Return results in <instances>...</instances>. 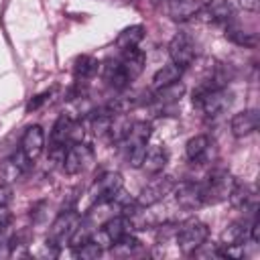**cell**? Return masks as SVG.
Listing matches in <instances>:
<instances>
[{"mask_svg":"<svg viewBox=\"0 0 260 260\" xmlns=\"http://www.w3.org/2000/svg\"><path fill=\"white\" fill-rule=\"evenodd\" d=\"M232 91L225 87H209V85H197L193 89V108L199 110L205 118H217L232 106Z\"/></svg>","mask_w":260,"mask_h":260,"instance_id":"cell-1","label":"cell"},{"mask_svg":"<svg viewBox=\"0 0 260 260\" xmlns=\"http://www.w3.org/2000/svg\"><path fill=\"white\" fill-rule=\"evenodd\" d=\"M207 236H209L207 223L191 217V219H185L181 225H177L175 242L183 254H193L195 250H199L205 244Z\"/></svg>","mask_w":260,"mask_h":260,"instance_id":"cell-2","label":"cell"},{"mask_svg":"<svg viewBox=\"0 0 260 260\" xmlns=\"http://www.w3.org/2000/svg\"><path fill=\"white\" fill-rule=\"evenodd\" d=\"M79 221H81V215H79L77 211H73V209H63V211L55 217V221L51 223V228H49L47 246L53 248V250H59V248H63L65 244H69V240H71V236L75 234Z\"/></svg>","mask_w":260,"mask_h":260,"instance_id":"cell-3","label":"cell"},{"mask_svg":"<svg viewBox=\"0 0 260 260\" xmlns=\"http://www.w3.org/2000/svg\"><path fill=\"white\" fill-rule=\"evenodd\" d=\"M201 185H203V193H205V205H215V203L228 201V197L236 185V179L230 171L215 169L207 175V179Z\"/></svg>","mask_w":260,"mask_h":260,"instance_id":"cell-4","label":"cell"},{"mask_svg":"<svg viewBox=\"0 0 260 260\" xmlns=\"http://www.w3.org/2000/svg\"><path fill=\"white\" fill-rule=\"evenodd\" d=\"M122 185H124V179H122L120 173L110 171V173L100 175V177L93 181V185H91V189H89V193H87V195H89V207L112 203L114 197L122 191Z\"/></svg>","mask_w":260,"mask_h":260,"instance_id":"cell-5","label":"cell"},{"mask_svg":"<svg viewBox=\"0 0 260 260\" xmlns=\"http://www.w3.org/2000/svg\"><path fill=\"white\" fill-rule=\"evenodd\" d=\"M126 234H132V221L128 215H112L108 217L98 234H91V238L102 246V248H112L120 238H124Z\"/></svg>","mask_w":260,"mask_h":260,"instance_id":"cell-6","label":"cell"},{"mask_svg":"<svg viewBox=\"0 0 260 260\" xmlns=\"http://www.w3.org/2000/svg\"><path fill=\"white\" fill-rule=\"evenodd\" d=\"M83 140V126L81 122L73 120L69 114H61L51 130V144H63V146H71L75 142Z\"/></svg>","mask_w":260,"mask_h":260,"instance_id":"cell-7","label":"cell"},{"mask_svg":"<svg viewBox=\"0 0 260 260\" xmlns=\"http://www.w3.org/2000/svg\"><path fill=\"white\" fill-rule=\"evenodd\" d=\"M175 189V179L169 177V175H162V177H156L152 179L150 183H146L136 199V205L138 207H152L154 203L162 201L171 191Z\"/></svg>","mask_w":260,"mask_h":260,"instance_id":"cell-8","label":"cell"},{"mask_svg":"<svg viewBox=\"0 0 260 260\" xmlns=\"http://www.w3.org/2000/svg\"><path fill=\"white\" fill-rule=\"evenodd\" d=\"M169 57L171 63L179 65L181 69L189 67L195 61V43L187 32H177L169 43Z\"/></svg>","mask_w":260,"mask_h":260,"instance_id":"cell-9","label":"cell"},{"mask_svg":"<svg viewBox=\"0 0 260 260\" xmlns=\"http://www.w3.org/2000/svg\"><path fill=\"white\" fill-rule=\"evenodd\" d=\"M175 199L183 209H199L205 205V193H203V185L197 181H183L179 185H175Z\"/></svg>","mask_w":260,"mask_h":260,"instance_id":"cell-10","label":"cell"},{"mask_svg":"<svg viewBox=\"0 0 260 260\" xmlns=\"http://www.w3.org/2000/svg\"><path fill=\"white\" fill-rule=\"evenodd\" d=\"M91 158H93V150L87 144H83V142H75V144H71L67 148L61 167H63V171L67 175H77V173H81V171L87 169V165L91 162Z\"/></svg>","mask_w":260,"mask_h":260,"instance_id":"cell-11","label":"cell"},{"mask_svg":"<svg viewBox=\"0 0 260 260\" xmlns=\"http://www.w3.org/2000/svg\"><path fill=\"white\" fill-rule=\"evenodd\" d=\"M195 18L209 24H228L234 18V6L228 0H209L207 4H201Z\"/></svg>","mask_w":260,"mask_h":260,"instance_id":"cell-12","label":"cell"},{"mask_svg":"<svg viewBox=\"0 0 260 260\" xmlns=\"http://www.w3.org/2000/svg\"><path fill=\"white\" fill-rule=\"evenodd\" d=\"M30 165H32V160H30L22 150L12 152V154L2 162V167H0V179H2V183H8V185H10V183L22 179V177L28 173Z\"/></svg>","mask_w":260,"mask_h":260,"instance_id":"cell-13","label":"cell"},{"mask_svg":"<svg viewBox=\"0 0 260 260\" xmlns=\"http://www.w3.org/2000/svg\"><path fill=\"white\" fill-rule=\"evenodd\" d=\"M43 148H45V132H43V128H41L39 124L28 126V128L24 130L22 138H20V150H22L30 160H37V158L41 156Z\"/></svg>","mask_w":260,"mask_h":260,"instance_id":"cell-14","label":"cell"},{"mask_svg":"<svg viewBox=\"0 0 260 260\" xmlns=\"http://www.w3.org/2000/svg\"><path fill=\"white\" fill-rule=\"evenodd\" d=\"M258 126H260V112L258 110H244V112L236 114L230 122L232 134L236 138H244V136L256 132Z\"/></svg>","mask_w":260,"mask_h":260,"instance_id":"cell-15","label":"cell"},{"mask_svg":"<svg viewBox=\"0 0 260 260\" xmlns=\"http://www.w3.org/2000/svg\"><path fill=\"white\" fill-rule=\"evenodd\" d=\"M124 73L130 77V81H134L142 69H144V63H146V57L144 53L138 49V47H132V49H126V51H120V57H118Z\"/></svg>","mask_w":260,"mask_h":260,"instance_id":"cell-16","label":"cell"},{"mask_svg":"<svg viewBox=\"0 0 260 260\" xmlns=\"http://www.w3.org/2000/svg\"><path fill=\"white\" fill-rule=\"evenodd\" d=\"M250 238V221H232L221 232V246H244V242Z\"/></svg>","mask_w":260,"mask_h":260,"instance_id":"cell-17","label":"cell"},{"mask_svg":"<svg viewBox=\"0 0 260 260\" xmlns=\"http://www.w3.org/2000/svg\"><path fill=\"white\" fill-rule=\"evenodd\" d=\"M104 79L108 81V85L110 87H114V89H126L132 81H130V77L124 73V69H122V65H120V61L118 59H110V61H106V65H104Z\"/></svg>","mask_w":260,"mask_h":260,"instance_id":"cell-18","label":"cell"},{"mask_svg":"<svg viewBox=\"0 0 260 260\" xmlns=\"http://www.w3.org/2000/svg\"><path fill=\"white\" fill-rule=\"evenodd\" d=\"M167 162H169V154H167L165 146H152V148H146V154H144V160H142V169L148 175H158V173H162Z\"/></svg>","mask_w":260,"mask_h":260,"instance_id":"cell-19","label":"cell"},{"mask_svg":"<svg viewBox=\"0 0 260 260\" xmlns=\"http://www.w3.org/2000/svg\"><path fill=\"white\" fill-rule=\"evenodd\" d=\"M148 138H150V124L148 122H134L130 124L126 136L122 138V142L126 144V148H132V146H146L148 144Z\"/></svg>","mask_w":260,"mask_h":260,"instance_id":"cell-20","label":"cell"},{"mask_svg":"<svg viewBox=\"0 0 260 260\" xmlns=\"http://www.w3.org/2000/svg\"><path fill=\"white\" fill-rule=\"evenodd\" d=\"M209 146H211L209 136H205V134H197V136H193V138L187 140V144H185V154H187L189 160H193V162H201V160L207 156Z\"/></svg>","mask_w":260,"mask_h":260,"instance_id":"cell-21","label":"cell"},{"mask_svg":"<svg viewBox=\"0 0 260 260\" xmlns=\"http://www.w3.org/2000/svg\"><path fill=\"white\" fill-rule=\"evenodd\" d=\"M183 93H185V85L181 83V81H175V83H171V85H165V87H158L156 89V93H154V98H152V102L156 104V106H171V104H177L181 98H183Z\"/></svg>","mask_w":260,"mask_h":260,"instance_id":"cell-22","label":"cell"},{"mask_svg":"<svg viewBox=\"0 0 260 260\" xmlns=\"http://www.w3.org/2000/svg\"><path fill=\"white\" fill-rule=\"evenodd\" d=\"M98 69H100V63H98L95 57L79 55L73 63V77H75V81H85V79L93 77L98 73Z\"/></svg>","mask_w":260,"mask_h":260,"instance_id":"cell-23","label":"cell"},{"mask_svg":"<svg viewBox=\"0 0 260 260\" xmlns=\"http://www.w3.org/2000/svg\"><path fill=\"white\" fill-rule=\"evenodd\" d=\"M144 39V26L142 24H132L126 26L118 37H116V49L126 51L132 47H138V43Z\"/></svg>","mask_w":260,"mask_h":260,"instance_id":"cell-24","label":"cell"},{"mask_svg":"<svg viewBox=\"0 0 260 260\" xmlns=\"http://www.w3.org/2000/svg\"><path fill=\"white\" fill-rule=\"evenodd\" d=\"M225 39L232 41V43L238 45V47H250V49H254V47L258 45V37H256L254 32H248V30L240 28V26L234 24V22H228V24H225Z\"/></svg>","mask_w":260,"mask_h":260,"instance_id":"cell-25","label":"cell"},{"mask_svg":"<svg viewBox=\"0 0 260 260\" xmlns=\"http://www.w3.org/2000/svg\"><path fill=\"white\" fill-rule=\"evenodd\" d=\"M199 8H201L199 0H175L169 4V14L175 20H187L191 16H197Z\"/></svg>","mask_w":260,"mask_h":260,"instance_id":"cell-26","label":"cell"},{"mask_svg":"<svg viewBox=\"0 0 260 260\" xmlns=\"http://www.w3.org/2000/svg\"><path fill=\"white\" fill-rule=\"evenodd\" d=\"M181 75H183V69H181L179 65H175V63H167V65H162V67L154 73V77H152V87L158 89V87L171 85V83L179 81Z\"/></svg>","mask_w":260,"mask_h":260,"instance_id":"cell-27","label":"cell"},{"mask_svg":"<svg viewBox=\"0 0 260 260\" xmlns=\"http://www.w3.org/2000/svg\"><path fill=\"white\" fill-rule=\"evenodd\" d=\"M142 250V246H140V242L132 236V234H126L124 238H120L114 246H112V252L116 254V256H134V254H138Z\"/></svg>","mask_w":260,"mask_h":260,"instance_id":"cell-28","label":"cell"},{"mask_svg":"<svg viewBox=\"0 0 260 260\" xmlns=\"http://www.w3.org/2000/svg\"><path fill=\"white\" fill-rule=\"evenodd\" d=\"M102 250L104 248L93 238H89L83 244H79L77 248H73V254H75V258H81V260H95V258H100Z\"/></svg>","mask_w":260,"mask_h":260,"instance_id":"cell-29","label":"cell"},{"mask_svg":"<svg viewBox=\"0 0 260 260\" xmlns=\"http://www.w3.org/2000/svg\"><path fill=\"white\" fill-rule=\"evenodd\" d=\"M144 154H146V146H132V148H126V158H128V165H130L132 169H140V167H142Z\"/></svg>","mask_w":260,"mask_h":260,"instance_id":"cell-30","label":"cell"},{"mask_svg":"<svg viewBox=\"0 0 260 260\" xmlns=\"http://www.w3.org/2000/svg\"><path fill=\"white\" fill-rule=\"evenodd\" d=\"M49 95H51V91H43V93H39V95L30 98V100H28V104H26V112H35V110H39V108L49 100Z\"/></svg>","mask_w":260,"mask_h":260,"instance_id":"cell-31","label":"cell"},{"mask_svg":"<svg viewBox=\"0 0 260 260\" xmlns=\"http://www.w3.org/2000/svg\"><path fill=\"white\" fill-rule=\"evenodd\" d=\"M12 201V189L8 183H0V207H8Z\"/></svg>","mask_w":260,"mask_h":260,"instance_id":"cell-32","label":"cell"},{"mask_svg":"<svg viewBox=\"0 0 260 260\" xmlns=\"http://www.w3.org/2000/svg\"><path fill=\"white\" fill-rule=\"evenodd\" d=\"M238 4L250 12H258V8H260V0H238Z\"/></svg>","mask_w":260,"mask_h":260,"instance_id":"cell-33","label":"cell"},{"mask_svg":"<svg viewBox=\"0 0 260 260\" xmlns=\"http://www.w3.org/2000/svg\"><path fill=\"white\" fill-rule=\"evenodd\" d=\"M152 2H154V4H156V2H160V0H152Z\"/></svg>","mask_w":260,"mask_h":260,"instance_id":"cell-34","label":"cell"},{"mask_svg":"<svg viewBox=\"0 0 260 260\" xmlns=\"http://www.w3.org/2000/svg\"><path fill=\"white\" fill-rule=\"evenodd\" d=\"M169 2H175V0H169Z\"/></svg>","mask_w":260,"mask_h":260,"instance_id":"cell-35","label":"cell"}]
</instances>
